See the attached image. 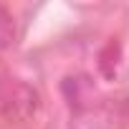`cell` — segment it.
<instances>
[{"mask_svg":"<svg viewBox=\"0 0 129 129\" xmlns=\"http://www.w3.org/2000/svg\"><path fill=\"white\" fill-rule=\"evenodd\" d=\"M129 124V101L89 99L79 101L71 116V129H124Z\"/></svg>","mask_w":129,"mask_h":129,"instance_id":"1","label":"cell"},{"mask_svg":"<svg viewBox=\"0 0 129 129\" xmlns=\"http://www.w3.org/2000/svg\"><path fill=\"white\" fill-rule=\"evenodd\" d=\"M3 109H5V114H8L10 119H28V116L38 109V94H36L33 89L18 84V86L13 89V94L5 96Z\"/></svg>","mask_w":129,"mask_h":129,"instance_id":"2","label":"cell"},{"mask_svg":"<svg viewBox=\"0 0 129 129\" xmlns=\"http://www.w3.org/2000/svg\"><path fill=\"white\" fill-rule=\"evenodd\" d=\"M15 43V20L13 15L0 5V51L3 48H10Z\"/></svg>","mask_w":129,"mask_h":129,"instance_id":"3","label":"cell"}]
</instances>
